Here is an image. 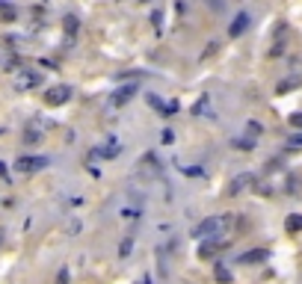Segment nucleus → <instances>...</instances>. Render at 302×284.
Wrapping results in <instances>:
<instances>
[{"instance_id":"obj_24","label":"nucleus","mask_w":302,"mask_h":284,"mask_svg":"<svg viewBox=\"0 0 302 284\" xmlns=\"http://www.w3.org/2000/svg\"><path fill=\"white\" fill-rule=\"evenodd\" d=\"M291 145H302V136H294V139H291Z\"/></svg>"},{"instance_id":"obj_13","label":"nucleus","mask_w":302,"mask_h":284,"mask_svg":"<svg viewBox=\"0 0 302 284\" xmlns=\"http://www.w3.org/2000/svg\"><path fill=\"white\" fill-rule=\"evenodd\" d=\"M302 83V74H297V77H288V80H282V83H279V95H282V92H288V89H294V86H300Z\"/></svg>"},{"instance_id":"obj_25","label":"nucleus","mask_w":302,"mask_h":284,"mask_svg":"<svg viewBox=\"0 0 302 284\" xmlns=\"http://www.w3.org/2000/svg\"><path fill=\"white\" fill-rule=\"evenodd\" d=\"M0 243H3V228H0Z\"/></svg>"},{"instance_id":"obj_4","label":"nucleus","mask_w":302,"mask_h":284,"mask_svg":"<svg viewBox=\"0 0 302 284\" xmlns=\"http://www.w3.org/2000/svg\"><path fill=\"white\" fill-rule=\"evenodd\" d=\"M71 98V86H53V89H47V95H44V104H50V107H59V104H65Z\"/></svg>"},{"instance_id":"obj_19","label":"nucleus","mask_w":302,"mask_h":284,"mask_svg":"<svg viewBox=\"0 0 302 284\" xmlns=\"http://www.w3.org/2000/svg\"><path fill=\"white\" fill-rule=\"evenodd\" d=\"M234 145H237V148H243V151H249V148H255V142H252V139H237Z\"/></svg>"},{"instance_id":"obj_12","label":"nucleus","mask_w":302,"mask_h":284,"mask_svg":"<svg viewBox=\"0 0 302 284\" xmlns=\"http://www.w3.org/2000/svg\"><path fill=\"white\" fill-rule=\"evenodd\" d=\"M208 107H211V98H208V95H202V98L196 101V107H193V116H205V113H208Z\"/></svg>"},{"instance_id":"obj_5","label":"nucleus","mask_w":302,"mask_h":284,"mask_svg":"<svg viewBox=\"0 0 302 284\" xmlns=\"http://www.w3.org/2000/svg\"><path fill=\"white\" fill-rule=\"evenodd\" d=\"M136 92H139V86H136V83H128V86H122V89H116V92H113L110 104H113V107H125V104H128Z\"/></svg>"},{"instance_id":"obj_21","label":"nucleus","mask_w":302,"mask_h":284,"mask_svg":"<svg viewBox=\"0 0 302 284\" xmlns=\"http://www.w3.org/2000/svg\"><path fill=\"white\" fill-rule=\"evenodd\" d=\"M56 284H68V270H59V276H56Z\"/></svg>"},{"instance_id":"obj_18","label":"nucleus","mask_w":302,"mask_h":284,"mask_svg":"<svg viewBox=\"0 0 302 284\" xmlns=\"http://www.w3.org/2000/svg\"><path fill=\"white\" fill-rule=\"evenodd\" d=\"M65 33H71V36L77 33V18L74 15H65Z\"/></svg>"},{"instance_id":"obj_10","label":"nucleus","mask_w":302,"mask_h":284,"mask_svg":"<svg viewBox=\"0 0 302 284\" xmlns=\"http://www.w3.org/2000/svg\"><path fill=\"white\" fill-rule=\"evenodd\" d=\"M214 276H216V282H219V284H231V273H228V267H225V264H219V261L214 264Z\"/></svg>"},{"instance_id":"obj_9","label":"nucleus","mask_w":302,"mask_h":284,"mask_svg":"<svg viewBox=\"0 0 302 284\" xmlns=\"http://www.w3.org/2000/svg\"><path fill=\"white\" fill-rule=\"evenodd\" d=\"M222 246H225V243H216V240H211V243H208V240H205V243H202V249H199V255H202V258H214Z\"/></svg>"},{"instance_id":"obj_22","label":"nucleus","mask_w":302,"mask_h":284,"mask_svg":"<svg viewBox=\"0 0 302 284\" xmlns=\"http://www.w3.org/2000/svg\"><path fill=\"white\" fill-rule=\"evenodd\" d=\"M291 124H294V127H302V113H297V116H291Z\"/></svg>"},{"instance_id":"obj_16","label":"nucleus","mask_w":302,"mask_h":284,"mask_svg":"<svg viewBox=\"0 0 302 284\" xmlns=\"http://www.w3.org/2000/svg\"><path fill=\"white\" fill-rule=\"evenodd\" d=\"M130 249H133V237H125V240H122V246H119V258H128V255H130Z\"/></svg>"},{"instance_id":"obj_15","label":"nucleus","mask_w":302,"mask_h":284,"mask_svg":"<svg viewBox=\"0 0 302 284\" xmlns=\"http://www.w3.org/2000/svg\"><path fill=\"white\" fill-rule=\"evenodd\" d=\"M288 231H291V234H297V231H302V216H300V213L288 216Z\"/></svg>"},{"instance_id":"obj_2","label":"nucleus","mask_w":302,"mask_h":284,"mask_svg":"<svg viewBox=\"0 0 302 284\" xmlns=\"http://www.w3.org/2000/svg\"><path fill=\"white\" fill-rule=\"evenodd\" d=\"M42 86V71H18L15 74V89L24 92V89H36Z\"/></svg>"},{"instance_id":"obj_23","label":"nucleus","mask_w":302,"mask_h":284,"mask_svg":"<svg viewBox=\"0 0 302 284\" xmlns=\"http://www.w3.org/2000/svg\"><path fill=\"white\" fill-rule=\"evenodd\" d=\"M0 178H9V172H6V163H0Z\"/></svg>"},{"instance_id":"obj_3","label":"nucleus","mask_w":302,"mask_h":284,"mask_svg":"<svg viewBox=\"0 0 302 284\" xmlns=\"http://www.w3.org/2000/svg\"><path fill=\"white\" fill-rule=\"evenodd\" d=\"M44 166H47V157H18V160H15V169L24 172V175L39 172V169H44Z\"/></svg>"},{"instance_id":"obj_7","label":"nucleus","mask_w":302,"mask_h":284,"mask_svg":"<svg viewBox=\"0 0 302 284\" xmlns=\"http://www.w3.org/2000/svg\"><path fill=\"white\" fill-rule=\"evenodd\" d=\"M246 27H249V15H246V12H240V15L234 18V24L228 27V36H231V39H237L240 33H246Z\"/></svg>"},{"instance_id":"obj_8","label":"nucleus","mask_w":302,"mask_h":284,"mask_svg":"<svg viewBox=\"0 0 302 284\" xmlns=\"http://www.w3.org/2000/svg\"><path fill=\"white\" fill-rule=\"evenodd\" d=\"M267 258H270L267 249H252V252H246L240 261H243V264H261V261H267Z\"/></svg>"},{"instance_id":"obj_14","label":"nucleus","mask_w":302,"mask_h":284,"mask_svg":"<svg viewBox=\"0 0 302 284\" xmlns=\"http://www.w3.org/2000/svg\"><path fill=\"white\" fill-rule=\"evenodd\" d=\"M119 151H122V145H116V142H110L107 148H98L95 154H101V157H119Z\"/></svg>"},{"instance_id":"obj_11","label":"nucleus","mask_w":302,"mask_h":284,"mask_svg":"<svg viewBox=\"0 0 302 284\" xmlns=\"http://www.w3.org/2000/svg\"><path fill=\"white\" fill-rule=\"evenodd\" d=\"M142 172H145V175H157V157H154V154H145V160H142Z\"/></svg>"},{"instance_id":"obj_1","label":"nucleus","mask_w":302,"mask_h":284,"mask_svg":"<svg viewBox=\"0 0 302 284\" xmlns=\"http://www.w3.org/2000/svg\"><path fill=\"white\" fill-rule=\"evenodd\" d=\"M231 225V216H208L205 222H199L196 225V231H193V237H199V240H216V237H222L225 234V228Z\"/></svg>"},{"instance_id":"obj_17","label":"nucleus","mask_w":302,"mask_h":284,"mask_svg":"<svg viewBox=\"0 0 302 284\" xmlns=\"http://www.w3.org/2000/svg\"><path fill=\"white\" fill-rule=\"evenodd\" d=\"M0 15H3L6 21H15V15H18V12H15V6H9V3H3V0H0Z\"/></svg>"},{"instance_id":"obj_6","label":"nucleus","mask_w":302,"mask_h":284,"mask_svg":"<svg viewBox=\"0 0 302 284\" xmlns=\"http://www.w3.org/2000/svg\"><path fill=\"white\" fill-rule=\"evenodd\" d=\"M249 187H255V175L243 172V175H237V178L228 184V193H231V196H240V193H246Z\"/></svg>"},{"instance_id":"obj_20","label":"nucleus","mask_w":302,"mask_h":284,"mask_svg":"<svg viewBox=\"0 0 302 284\" xmlns=\"http://www.w3.org/2000/svg\"><path fill=\"white\" fill-rule=\"evenodd\" d=\"M160 139H163V145H169V142L175 139V133H172V130H163V133H160Z\"/></svg>"}]
</instances>
